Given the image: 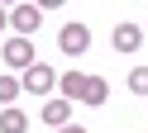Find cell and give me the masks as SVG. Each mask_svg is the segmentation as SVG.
<instances>
[{
	"label": "cell",
	"mask_w": 148,
	"mask_h": 133,
	"mask_svg": "<svg viewBox=\"0 0 148 133\" xmlns=\"http://www.w3.org/2000/svg\"><path fill=\"white\" fill-rule=\"evenodd\" d=\"M0 62L10 66V71H19V76H24L34 62H38V52H34V38H14V33H10V38H5V48H0Z\"/></svg>",
	"instance_id": "1"
},
{
	"label": "cell",
	"mask_w": 148,
	"mask_h": 133,
	"mask_svg": "<svg viewBox=\"0 0 148 133\" xmlns=\"http://www.w3.org/2000/svg\"><path fill=\"white\" fill-rule=\"evenodd\" d=\"M58 48H62V57H81L91 48V24H77V19L62 24L58 29Z\"/></svg>",
	"instance_id": "2"
},
{
	"label": "cell",
	"mask_w": 148,
	"mask_h": 133,
	"mask_svg": "<svg viewBox=\"0 0 148 133\" xmlns=\"http://www.w3.org/2000/svg\"><path fill=\"white\" fill-rule=\"evenodd\" d=\"M19 86H24L29 95H53V90H58V71H53L48 62H34L29 71L19 76Z\"/></svg>",
	"instance_id": "3"
},
{
	"label": "cell",
	"mask_w": 148,
	"mask_h": 133,
	"mask_svg": "<svg viewBox=\"0 0 148 133\" xmlns=\"http://www.w3.org/2000/svg\"><path fill=\"white\" fill-rule=\"evenodd\" d=\"M38 24H43V10H38V5H14V10H10V33H14V38H34Z\"/></svg>",
	"instance_id": "4"
},
{
	"label": "cell",
	"mask_w": 148,
	"mask_h": 133,
	"mask_svg": "<svg viewBox=\"0 0 148 133\" xmlns=\"http://www.w3.org/2000/svg\"><path fill=\"white\" fill-rule=\"evenodd\" d=\"M138 43H143V24H129V19H119L115 29H110V48L115 52H138Z\"/></svg>",
	"instance_id": "5"
},
{
	"label": "cell",
	"mask_w": 148,
	"mask_h": 133,
	"mask_svg": "<svg viewBox=\"0 0 148 133\" xmlns=\"http://www.w3.org/2000/svg\"><path fill=\"white\" fill-rule=\"evenodd\" d=\"M38 119L48 124V128H67V124H72V100H48L38 109Z\"/></svg>",
	"instance_id": "6"
},
{
	"label": "cell",
	"mask_w": 148,
	"mask_h": 133,
	"mask_svg": "<svg viewBox=\"0 0 148 133\" xmlns=\"http://www.w3.org/2000/svg\"><path fill=\"white\" fill-rule=\"evenodd\" d=\"M105 100H110V81H105V76H86L81 105H91V109H96V105H105Z\"/></svg>",
	"instance_id": "7"
},
{
	"label": "cell",
	"mask_w": 148,
	"mask_h": 133,
	"mask_svg": "<svg viewBox=\"0 0 148 133\" xmlns=\"http://www.w3.org/2000/svg\"><path fill=\"white\" fill-rule=\"evenodd\" d=\"M58 90H62V100H81V90H86V76L72 66V71H62V76H58Z\"/></svg>",
	"instance_id": "8"
},
{
	"label": "cell",
	"mask_w": 148,
	"mask_h": 133,
	"mask_svg": "<svg viewBox=\"0 0 148 133\" xmlns=\"http://www.w3.org/2000/svg\"><path fill=\"white\" fill-rule=\"evenodd\" d=\"M0 133H29V114L24 109H0Z\"/></svg>",
	"instance_id": "9"
},
{
	"label": "cell",
	"mask_w": 148,
	"mask_h": 133,
	"mask_svg": "<svg viewBox=\"0 0 148 133\" xmlns=\"http://www.w3.org/2000/svg\"><path fill=\"white\" fill-rule=\"evenodd\" d=\"M19 95H24V86H19V76H14V71H0V105L10 109V105L19 100Z\"/></svg>",
	"instance_id": "10"
},
{
	"label": "cell",
	"mask_w": 148,
	"mask_h": 133,
	"mask_svg": "<svg viewBox=\"0 0 148 133\" xmlns=\"http://www.w3.org/2000/svg\"><path fill=\"white\" fill-rule=\"evenodd\" d=\"M124 86L134 95H148V66H129V76H124Z\"/></svg>",
	"instance_id": "11"
},
{
	"label": "cell",
	"mask_w": 148,
	"mask_h": 133,
	"mask_svg": "<svg viewBox=\"0 0 148 133\" xmlns=\"http://www.w3.org/2000/svg\"><path fill=\"white\" fill-rule=\"evenodd\" d=\"M5 29H10V10L0 5V33H5Z\"/></svg>",
	"instance_id": "12"
},
{
	"label": "cell",
	"mask_w": 148,
	"mask_h": 133,
	"mask_svg": "<svg viewBox=\"0 0 148 133\" xmlns=\"http://www.w3.org/2000/svg\"><path fill=\"white\" fill-rule=\"evenodd\" d=\"M58 133H86V128H81V124H67V128H58Z\"/></svg>",
	"instance_id": "13"
}]
</instances>
